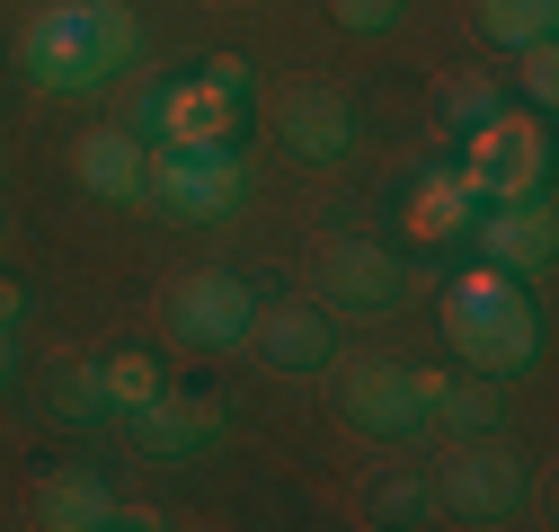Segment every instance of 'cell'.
<instances>
[{
	"label": "cell",
	"mask_w": 559,
	"mask_h": 532,
	"mask_svg": "<svg viewBox=\"0 0 559 532\" xmlns=\"http://www.w3.org/2000/svg\"><path fill=\"white\" fill-rule=\"evenodd\" d=\"M19 62L45 98H98L116 72L143 62V19L124 0H53V10L27 19Z\"/></svg>",
	"instance_id": "1"
},
{
	"label": "cell",
	"mask_w": 559,
	"mask_h": 532,
	"mask_svg": "<svg viewBox=\"0 0 559 532\" xmlns=\"http://www.w3.org/2000/svg\"><path fill=\"white\" fill-rule=\"evenodd\" d=\"M444 338H453V355L471 364V373H488V382H515V373H533V355H542V311L524 302V276H507V266H471V276H453L444 285Z\"/></svg>",
	"instance_id": "2"
},
{
	"label": "cell",
	"mask_w": 559,
	"mask_h": 532,
	"mask_svg": "<svg viewBox=\"0 0 559 532\" xmlns=\"http://www.w3.org/2000/svg\"><path fill=\"white\" fill-rule=\"evenodd\" d=\"M143 205L169 214V222H223V214H240V205H249V160H240V143H214V152H160V143H152Z\"/></svg>",
	"instance_id": "3"
},
{
	"label": "cell",
	"mask_w": 559,
	"mask_h": 532,
	"mask_svg": "<svg viewBox=\"0 0 559 532\" xmlns=\"http://www.w3.org/2000/svg\"><path fill=\"white\" fill-rule=\"evenodd\" d=\"M462 169L479 178L488 205L542 195V186H550V133H542V107H498L488 124H471V133H462Z\"/></svg>",
	"instance_id": "4"
},
{
	"label": "cell",
	"mask_w": 559,
	"mask_h": 532,
	"mask_svg": "<svg viewBox=\"0 0 559 532\" xmlns=\"http://www.w3.org/2000/svg\"><path fill=\"white\" fill-rule=\"evenodd\" d=\"M320 311L329 319H391V311H408V266L382 240H329L320 249Z\"/></svg>",
	"instance_id": "5"
},
{
	"label": "cell",
	"mask_w": 559,
	"mask_h": 532,
	"mask_svg": "<svg viewBox=\"0 0 559 532\" xmlns=\"http://www.w3.org/2000/svg\"><path fill=\"white\" fill-rule=\"evenodd\" d=\"M436 497H444V515H462V523H507V515L524 506V461H515L498 435H462V444L444 452V471H436Z\"/></svg>",
	"instance_id": "6"
},
{
	"label": "cell",
	"mask_w": 559,
	"mask_h": 532,
	"mask_svg": "<svg viewBox=\"0 0 559 532\" xmlns=\"http://www.w3.org/2000/svg\"><path fill=\"white\" fill-rule=\"evenodd\" d=\"M249 311H258V293L240 285V276H223V266H195V276H178L169 285V338L178 347H240L249 338Z\"/></svg>",
	"instance_id": "7"
},
{
	"label": "cell",
	"mask_w": 559,
	"mask_h": 532,
	"mask_svg": "<svg viewBox=\"0 0 559 532\" xmlns=\"http://www.w3.org/2000/svg\"><path fill=\"white\" fill-rule=\"evenodd\" d=\"M337 418L382 444L427 435V399H417V364H346L337 373Z\"/></svg>",
	"instance_id": "8"
},
{
	"label": "cell",
	"mask_w": 559,
	"mask_h": 532,
	"mask_svg": "<svg viewBox=\"0 0 559 532\" xmlns=\"http://www.w3.org/2000/svg\"><path fill=\"white\" fill-rule=\"evenodd\" d=\"M240 347H258L266 373H320V364L337 355V319H329L320 302H258Z\"/></svg>",
	"instance_id": "9"
},
{
	"label": "cell",
	"mask_w": 559,
	"mask_h": 532,
	"mask_svg": "<svg viewBox=\"0 0 559 532\" xmlns=\"http://www.w3.org/2000/svg\"><path fill=\"white\" fill-rule=\"evenodd\" d=\"M231 124H240V107H223L204 81H169V89H152L133 133L160 143V152H214V143H231Z\"/></svg>",
	"instance_id": "10"
},
{
	"label": "cell",
	"mask_w": 559,
	"mask_h": 532,
	"mask_svg": "<svg viewBox=\"0 0 559 532\" xmlns=\"http://www.w3.org/2000/svg\"><path fill=\"white\" fill-rule=\"evenodd\" d=\"M275 133H285L294 160L337 169L346 152H356V107H346V89H329V81H302V89L285 98V116H275Z\"/></svg>",
	"instance_id": "11"
},
{
	"label": "cell",
	"mask_w": 559,
	"mask_h": 532,
	"mask_svg": "<svg viewBox=\"0 0 559 532\" xmlns=\"http://www.w3.org/2000/svg\"><path fill=\"white\" fill-rule=\"evenodd\" d=\"M471 240L488 266H507V276H542L550 266V195H515V205H479L471 214Z\"/></svg>",
	"instance_id": "12"
},
{
	"label": "cell",
	"mask_w": 559,
	"mask_h": 532,
	"mask_svg": "<svg viewBox=\"0 0 559 532\" xmlns=\"http://www.w3.org/2000/svg\"><path fill=\"white\" fill-rule=\"evenodd\" d=\"M143 169H152V143L133 124H98L72 152V178L98 195V205H143Z\"/></svg>",
	"instance_id": "13"
},
{
	"label": "cell",
	"mask_w": 559,
	"mask_h": 532,
	"mask_svg": "<svg viewBox=\"0 0 559 532\" xmlns=\"http://www.w3.org/2000/svg\"><path fill=\"white\" fill-rule=\"evenodd\" d=\"M133 435H143V452H160V461H195L204 444H223V399H178V390H160L152 409H133L124 418Z\"/></svg>",
	"instance_id": "14"
},
{
	"label": "cell",
	"mask_w": 559,
	"mask_h": 532,
	"mask_svg": "<svg viewBox=\"0 0 559 532\" xmlns=\"http://www.w3.org/2000/svg\"><path fill=\"white\" fill-rule=\"evenodd\" d=\"M417 399H427V426L444 435H498V409H507V382H488V373H436V364H417Z\"/></svg>",
	"instance_id": "15"
},
{
	"label": "cell",
	"mask_w": 559,
	"mask_h": 532,
	"mask_svg": "<svg viewBox=\"0 0 559 532\" xmlns=\"http://www.w3.org/2000/svg\"><path fill=\"white\" fill-rule=\"evenodd\" d=\"M107 515H116V488L98 471H81V461H62V471L36 480V523L45 532H107Z\"/></svg>",
	"instance_id": "16"
},
{
	"label": "cell",
	"mask_w": 559,
	"mask_h": 532,
	"mask_svg": "<svg viewBox=\"0 0 559 532\" xmlns=\"http://www.w3.org/2000/svg\"><path fill=\"white\" fill-rule=\"evenodd\" d=\"M479 205H488V195H479V178H471V169H436V178H417V186H408V231L436 249V240L471 231V214H479Z\"/></svg>",
	"instance_id": "17"
},
{
	"label": "cell",
	"mask_w": 559,
	"mask_h": 532,
	"mask_svg": "<svg viewBox=\"0 0 559 532\" xmlns=\"http://www.w3.org/2000/svg\"><path fill=\"white\" fill-rule=\"evenodd\" d=\"M169 390V373L152 364V347H116L98 364V399H107V418H133V409H152V399Z\"/></svg>",
	"instance_id": "18"
},
{
	"label": "cell",
	"mask_w": 559,
	"mask_h": 532,
	"mask_svg": "<svg viewBox=\"0 0 559 532\" xmlns=\"http://www.w3.org/2000/svg\"><path fill=\"white\" fill-rule=\"evenodd\" d=\"M471 10H479V36L498 53H524V45L559 36V0H471Z\"/></svg>",
	"instance_id": "19"
},
{
	"label": "cell",
	"mask_w": 559,
	"mask_h": 532,
	"mask_svg": "<svg viewBox=\"0 0 559 532\" xmlns=\"http://www.w3.org/2000/svg\"><path fill=\"white\" fill-rule=\"evenodd\" d=\"M53 418H62V426H98V418H107V399H98V364H72V373L53 382Z\"/></svg>",
	"instance_id": "20"
},
{
	"label": "cell",
	"mask_w": 559,
	"mask_h": 532,
	"mask_svg": "<svg viewBox=\"0 0 559 532\" xmlns=\"http://www.w3.org/2000/svg\"><path fill=\"white\" fill-rule=\"evenodd\" d=\"M498 107H507V89H488V81H444V124H453V133L488 124Z\"/></svg>",
	"instance_id": "21"
},
{
	"label": "cell",
	"mask_w": 559,
	"mask_h": 532,
	"mask_svg": "<svg viewBox=\"0 0 559 532\" xmlns=\"http://www.w3.org/2000/svg\"><path fill=\"white\" fill-rule=\"evenodd\" d=\"M400 10H408V0H329V19H337L346 36H391Z\"/></svg>",
	"instance_id": "22"
},
{
	"label": "cell",
	"mask_w": 559,
	"mask_h": 532,
	"mask_svg": "<svg viewBox=\"0 0 559 532\" xmlns=\"http://www.w3.org/2000/svg\"><path fill=\"white\" fill-rule=\"evenodd\" d=\"M436 515V480H391L382 488V523H427Z\"/></svg>",
	"instance_id": "23"
},
{
	"label": "cell",
	"mask_w": 559,
	"mask_h": 532,
	"mask_svg": "<svg viewBox=\"0 0 559 532\" xmlns=\"http://www.w3.org/2000/svg\"><path fill=\"white\" fill-rule=\"evenodd\" d=\"M550 98H559V53L542 36V45H524V107H550Z\"/></svg>",
	"instance_id": "24"
},
{
	"label": "cell",
	"mask_w": 559,
	"mask_h": 532,
	"mask_svg": "<svg viewBox=\"0 0 559 532\" xmlns=\"http://www.w3.org/2000/svg\"><path fill=\"white\" fill-rule=\"evenodd\" d=\"M195 81H204V89H214L223 107H249V62H240V53H214V62H204V72H195Z\"/></svg>",
	"instance_id": "25"
},
{
	"label": "cell",
	"mask_w": 559,
	"mask_h": 532,
	"mask_svg": "<svg viewBox=\"0 0 559 532\" xmlns=\"http://www.w3.org/2000/svg\"><path fill=\"white\" fill-rule=\"evenodd\" d=\"M19 319H27V293H19V285H0V328H19Z\"/></svg>",
	"instance_id": "26"
},
{
	"label": "cell",
	"mask_w": 559,
	"mask_h": 532,
	"mask_svg": "<svg viewBox=\"0 0 559 532\" xmlns=\"http://www.w3.org/2000/svg\"><path fill=\"white\" fill-rule=\"evenodd\" d=\"M10 373H19V328H0V390H10Z\"/></svg>",
	"instance_id": "27"
}]
</instances>
